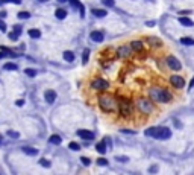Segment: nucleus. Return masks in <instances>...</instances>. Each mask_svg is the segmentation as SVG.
<instances>
[{
    "instance_id": "nucleus-37",
    "label": "nucleus",
    "mask_w": 194,
    "mask_h": 175,
    "mask_svg": "<svg viewBox=\"0 0 194 175\" xmlns=\"http://www.w3.org/2000/svg\"><path fill=\"white\" fill-rule=\"evenodd\" d=\"M6 29H8V28H6V23H5L2 19H0V31H2V32H6Z\"/></svg>"
},
{
    "instance_id": "nucleus-3",
    "label": "nucleus",
    "mask_w": 194,
    "mask_h": 175,
    "mask_svg": "<svg viewBox=\"0 0 194 175\" xmlns=\"http://www.w3.org/2000/svg\"><path fill=\"white\" fill-rule=\"evenodd\" d=\"M144 134L147 137H152L156 140H167L171 137V131L167 126H152V128H147L144 131Z\"/></svg>"
},
{
    "instance_id": "nucleus-22",
    "label": "nucleus",
    "mask_w": 194,
    "mask_h": 175,
    "mask_svg": "<svg viewBox=\"0 0 194 175\" xmlns=\"http://www.w3.org/2000/svg\"><path fill=\"white\" fill-rule=\"evenodd\" d=\"M180 43H182L183 46H192V44H194V40H192L191 37H182V38H180Z\"/></svg>"
},
{
    "instance_id": "nucleus-36",
    "label": "nucleus",
    "mask_w": 194,
    "mask_h": 175,
    "mask_svg": "<svg viewBox=\"0 0 194 175\" xmlns=\"http://www.w3.org/2000/svg\"><path fill=\"white\" fill-rule=\"evenodd\" d=\"M97 164H99V166H106L108 164V160L106 158H99V160H97Z\"/></svg>"
},
{
    "instance_id": "nucleus-35",
    "label": "nucleus",
    "mask_w": 194,
    "mask_h": 175,
    "mask_svg": "<svg viewBox=\"0 0 194 175\" xmlns=\"http://www.w3.org/2000/svg\"><path fill=\"white\" fill-rule=\"evenodd\" d=\"M80 161L83 163V166H89V164H91V160H89L88 157H82V158H80Z\"/></svg>"
},
{
    "instance_id": "nucleus-30",
    "label": "nucleus",
    "mask_w": 194,
    "mask_h": 175,
    "mask_svg": "<svg viewBox=\"0 0 194 175\" xmlns=\"http://www.w3.org/2000/svg\"><path fill=\"white\" fill-rule=\"evenodd\" d=\"M6 136L8 137H12V139H20V133H15V131H8Z\"/></svg>"
},
{
    "instance_id": "nucleus-46",
    "label": "nucleus",
    "mask_w": 194,
    "mask_h": 175,
    "mask_svg": "<svg viewBox=\"0 0 194 175\" xmlns=\"http://www.w3.org/2000/svg\"><path fill=\"white\" fill-rule=\"evenodd\" d=\"M58 2H67V0H58Z\"/></svg>"
},
{
    "instance_id": "nucleus-33",
    "label": "nucleus",
    "mask_w": 194,
    "mask_h": 175,
    "mask_svg": "<svg viewBox=\"0 0 194 175\" xmlns=\"http://www.w3.org/2000/svg\"><path fill=\"white\" fill-rule=\"evenodd\" d=\"M102 3H103V5H106V6H109V8H112V6L115 5L114 0H102Z\"/></svg>"
},
{
    "instance_id": "nucleus-47",
    "label": "nucleus",
    "mask_w": 194,
    "mask_h": 175,
    "mask_svg": "<svg viewBox=\"0 0 194 175\" xmlns=\"http://www.w3.org/2000/svg\"><path fill=\"white\" fill-rule=\"evenodd\" d=\"M38 2H47V0H38Z\"/></svg>"
},
{
    "instance_id": "nucleus-27",
    "label": "nucleus",
    "mask_w": 194,
    "mask_h": 175,
    "mask_svg": "<svg viewBox=\"0 0 194 175\" xmlns=\"http://www.w3.org/2000/svg\"><path fill=\"white\" fill-rule=\"evenodd\" d=\"M68 148H70L71 151H80V145L76 143V142H71V143L68 145Z\"/></svg>"
},
{
    "instance_id": "nucleus-29",
    "label": "nucleus",
    "mask_w": 194,
    "mask_h": 175,
    "mask_svg": "<svg viewBox=\"0 0 194 175\" xmlns=\"http://www.w3.org/2000/svg\"><path fill=\"white\" fill-rule=\"evenodd\" d=\"M24 73H26L27 76H31V78L37 76V70H34V69H26V70H24Z\"/></svg>"
},
{
    "instance_id": "nucleus-9",
    "label": "nucleus",
    "mask_w": 194,
    "mask_h": 175,
    "mask_svg": "<svg viewBox=\"0 0 194 175\" xmlns=\"http://www.w3.org/2000/svg\"><path fill=\"white\" fill-rule=\"evenodd\" d=\"M131 53H132V49H131V46H128V44L120 46V47L117 49L118 58H128V56H131Z\"/></svg>"
},
{
    "instance_id": "nucleus-39",
    "label": "nucleus",
    "mask_w": 194,
    "mask_h": 175,
    "mask_svg": "<svg viewBox=\"0 0 194 175\" xmlns=\"http://www.w3.org/2000/svg\"><path fill=\"white\" fill-rule=\"evenodd\" d=\"M8 2H9V3H15V5H20V3H21V0H6V3H8Z\"/></svg>"
},
{
    "instance_id": "nucleus-44",
    "label": "nucleus",
    "mask_w": 194,
    "mask_h": 175,
    "mask_svg": "<svg viewBox=\"0 0 194 175\" xmlns=\"http://www.w3.org/2000/svg\"><path fill=\"white\" fill-rule=\"evenodd\" d=\"M146 25H147V26H149V28H152V26H155V22H147V23H146Z\"/></svg>"
},
{
    "instance_id": "nucleus-20",
    "label": "nucleus",
    "mask_w": 194,
    "mask_h": 175,
    "mask_svg": "<svg viewBox=\"0 0 194 175\" xmlns=\"http://www.w3.org/2000/svg\"><path fill=\"white\" fill-rule=\"evenodd\" d=\"M95 151L99 152V154H105L106 152V145L103 142H99V143L95 145Z\"/></svg>"
},
{
    "instance_id": "nucleus-31",
    "label": "nucleus",
    "mask_w": 194,
    "mask_h": 175,
    "mask_svg": "<svg viewBox=\"0 0 194 175\" xmlns=\"http://www.w3.org/2000/svg\"><path fill=\"white\" fill-rule=\"evenodd\" d=\"M12 32H14L15 35H18V37H20V35H21V26H18V25H15V26L12 28Z\"/></svg>"
},
{
    "instance_id": "nucleus-19",
    "label": "nucleus",
    "mask_w": 194,
    "mask_h": 175,
    "mask_svg": "<svg viewBox=\"0 0 194 175\" xmlns=\"http://www.w3.org/2000/svg\"><path fill=\"white\" fill-rule=\"evenodd\" d=\"M67 2H70L74 8H79V9H80V15L83 17V6H82V3L79 2V0H67Z\"/></svg>"
},
{
    "instance_id": "nucleus-4",
    "label": "nucleus",
    "mask_w": 194,
    "mask_h": 175,
    "mask_svg": "<svg viewBox=\"0 0 194 175\" xmlns=\"http://www.w3.org/2000/svg\"><path fill=\"white\" fill-rule=\"evenodd\" d=\"M135 107L137 110L144 114V116H150L153 111H155V105H153V101L149 99V98H137L135 99Z\"/></svg>"
},
{
    "instance_id": "nucleus-23",
    "label": "nucleus",
    "mask_w": 194,
    "mask_h": 175,
    "mask_svg": "<svg viewBox=\"0 0 194 175\" xmlns=\"http://www.w3.org/2000/svg\"><path fill=\"white\" fill-rule=\"evenodd\" d=\"M64 59H65V61H68V62H73V61H74V53H73V52H70V50L64 52Z\"/></svg>"
},
{
    "instance_id": "nucleus-38",
    "label": "nucleus",
    "mask_w": 194,
    "mask_h": 175,
    "mask_svg": "<svg viewBox=\"0 0 194 175\" xmlns=\"http://www.w3.org/2000/svg\"><path fill=\"white\" fill-rule=\"evenodd\" d=\"M121 133L123 134H135V131H132V130H121Z\"/></svg>"
},
{
    "instance_id": "nucleus-13",
    "label": "nucleus",
    "mask_w": 194,
    "mask_h": 175,
    "mask_svg": "<svg viewBox=\"0 0 194 175\" xmlns=\"http://www.w3.org/2000/svg\"><path fill=\"white\" fill-rule=\"evenodd\" d=\"M131 49L135 50V52H141V50H143V41H140V40H132V41H131Z\"/></svg>"
},
{
    "instance_id": "nucleus-11",
    "label": "nucleus",
    "mask_w": 194,
    "mask_h": 175,
    "mask_svg": "<svg viewBox=\"0 0 194 175\" xmlns=\"http://www.w3.org/2000/svg\"><path fill=\"white\" fill-rule=\"evenodd\" d=\"M89 37H91V40H92L94 43H102L103 38H105V35H103L102 31H92Z\"/></svg>"
},
{
    "instance_id": "nucleus-15",
    "label": "nucleus",
    "mask_w": 194,
    "mask_h": 175,
    "mask_svg": "<svg viewBox=\"0 0 194 175\" xmlns=\"http://www.w3.org/2000/svg\"><path fill=\"white\" fill-rule=\"evenodd\" d=\"M91 12H92L94 17H99V19H103V17H106V14H108L105 9H97V8L91 9Z\"/></svg>"
},
{
    "instance_id": "nucleus-45",
    "label": "nucleus",
    "mask_w": 194,
    "mask_h": 175,
    "mask_svg": "<svg viewBox=\"0 0 194 175\" xmlns=\"http://www.w3.org/2000/svg\"><path fill=\"white\" fill-rule=\"evenodd\" d=\"M192 87H194V78H192V81L189 82V85H188V89H192Z\"/></svg>"
},
{
    "instance_id": "nucleus-32",
    "label": "nucleus",
    "mask_w": 194,
    "mask_h": 175,
    "mask_svg": "<svg viewBox=\"0 0 194 175\" xmlns=\"http://www.w3.org/2000/svg\"><path fill=\"white\" fill-rule=\"evenodd\" d=\"M38 163H40L41 166H44V167H50V161H49V160H46V158H41Z\"/></svg>"
},
{
    "instance_id": "nucleus-16",
    "label": "nucleus",
    "mask_w": 194,
    "mask_h": 175,
    "mask_svg": "<svg viewBox=\"0 0 194 175\" xmlns=\"http://www.w3.org/2000/svg\"><path fill=\"white\" fill-rule=\"evenodd\" d=\"M179 23L182 25V26H186V28H191L194 23H192V20L191 19H186V17H179Z\"/></svg>"
},
{
    "instance_id": "nucleus-48",
    "label": "nucleus",
    "mask_w": 194,
    "mask_h": 175,
    "mask_svg": "<svg viewBox=\"0 0 194 175\" xmlns=\"http://www.w3.org/2000/svg\"><path fill=\"white\" fill-rule=\"evenodd\" d=\"M0 143H2V136H0Z\"/></svg>"
},
{
    "instance_id": "nucleus-6",
    "label": "nucleus",
    "mask_w": 194,
    "mask_h": 175,
    "mask_svg": "<svg viewBox=\"0 0 194 175\" xmlns=\"http://www.w3.org/2000/svg\"><path fill=\"white\" fill-rule=\"evenodd\" d=\"M89 85H91L92 90H97V92H103V90L109 89V82L106 79H103V78H94Z\"/></svg>"
},
{
    "instance_id": "nucleus-26",
    "label": "nucleus",
    "mask_w": 194,
    "mask_h": 175,
    "mask_svg": "<svg viewBox=\"0 0 194 175\" xmlns=\"http://www.w3.org/2000/svg\"><path fill=\"white\" fill-rule=\"evenodd\" d=\"M88 58H89V50L85 49V50H83V55H82V62L86 64V62H88Z\"/></svg>"
},
{
    "instance_id": "nucleus-42",
    "label": "nucleus",
    "mask_w": 194,
    "mask_h": 175,
    "mask_svg": "<svg viewBox=\"0 0 194 175\" xmlns=\"http://www.w3.org/2000/svg\"><path fill=\"white\" fill-rule=\"evenodd\" d=\"M23 104H24V101H23V99H18V101L15 102V105H18V107H21Z\"/></svg>"
},
{
    "instance_id": "nucleus-25",
    "label": "nucleus",
    "mask_w": 194,
    "mask_h": 175,
    "mask_svg": "<svg viewBox=\"0 0 194 175\" xmlns=\"http://www.w3.org/2000/svg\"><path fill=\"white\" fill-rule=\"evenodd\" d=\"M29 37L31 38H40L41 37V31L40 29H31L29 31Z\"/></svg>"
},
{
    "instance_id": "nucleus-8",
    "label": "nucleus",
    "mask_w": 194,
    "mask_h": 175,
    "mask_svg": "<svg viewBox=\"0 0 194 175\" xmlns=\"http://www.w3.org/2000/svg\"><path fill=\"white\" fill-rule=\"evenodd\" d=\"M167 66H168V69H171V70H180V69H182V64H180V61H179L176 56H168V58H167Z\"/></svg>"
},
{
    "instance_id": "nucleus-18",
    "label": "nucleus",
    "mask_w": 194,
    "mask_h": 175,
    "mask_svg": "<svg viewBox=\"0 0 194 175\" xmlns=\"http://www.w3.org/2000/svg\"><path fill=\"white\" fill-rule=\"evenodd\" d=\"M55 17H58L59 20H64V19L67 17V11L62 9V8H58V9L55 11Z\"/></svg>"
},
{
    "instance_id": "nucleus-34",
    "label": "nucleus",
    "mask_w": 194,
    "mask_h": 175,
    "mask_svg": "<svg viewBox=\"0 0 194 175\" xmlns=\"http://www.w3.org/2000/svg\"><path fill=\"white\" fill-rule=\"evenodd\" d=\"M115 160H117V161H121V163H128V161H129V158H128V157H123V155H117Z\"/></svg>"
},
{
    "instance_id": "nucleus-21",
    "label": "nucleus",
    "mask_w": 194,
    "mask_h": 175,
    "mask_svg": "<svg viewBox=\"0 0 194 175\" xmlns=\"http://www.w3.org/2000/svg\"><path fill=\"white\" fill-rule=\"evenodd\" d=\"M23 152H24L26 155L34 157V155H37V154H38V149H35V148H23Z\"/></svg>"
},
{
    "instance_id": "nucleus-40",
    "label": "nucleus",
    "mask_w": 194,
    "mask_h": 175,
    "mask_svg": "<svg viewBox=\"0 0 194 175\" xmlns=\"http://www.w3.org/2000/svg\"><path fill=\"white\" fill-rule=\"evenodd\" d=\"M5 17H8V12L6 11H0V19H5Z\"/></svg>"
},
{
    "instance_id": "nucleus-24",
    "label": "nucleus",
    "mask_w": 194,
    "mask_h": 175,
    "mask_svg": "<svg viewBox=\"0 0 194 175\" xmlns=\"http://www.w3.org/2000/svg\"><path fill=\"white\" fill-rule=\"evenodd\" d=\"M3 69H5V70L15 72V70H18V66H17V64H14V62H6V64L3 66Z\"/></svg>"
},
{
    "instance_id": "nucleus-41",
    "label": "nucleus",
    "mask_w": 194,
    "mask_h": 175,
    "mask_svg": "<svg viewBox=\"0 0 194 175\" xmlns=\"http://www.w3.org/2000/svg\"><path fill=\"white\" fill-rule=\"evenodd\" d=\"M158 170V166H150L149 167V172H156Z\"/></svg>"
},
{
    "instance_id": "nucleus-7",
    "label": "nucleus",
    "mask_w": 194,
    "mask_h": 175,
    "mask_svg": "<svg viewBox=\"0 0 194 175\" xmlns=\"http://www.w3.org/2000/svg\"><path fill=\"white\" fill-rule=\"evenodd\" d=\"M170 84L174 87V89H183L185 87V79L179 75H173L170 76Z\"/></svg>"
},
{
    "instance_id": "nucleus-17",
    "label": "nucleus",
    "mask_w": 194,
    "mask_h": 175,
    "mask_svg": "<svg viewBox=\"0 0 194 175\" xmlns=\"http://www.w3.org/2000/svg\"><path fill=\"white\" fill-rule=\"evenodd\" d=\"M49 142H50L52 145H61V143H62V139H61V136H58V134H52L50 139H49Z\"/></svg>"
},
{
    "instance_id": "nucleus-43",
    "label": "nucleus",
    "mask_w": 194,
    "mask_h": 175,
    "mask_svg": "<svg viewBox=\"0 0 194 175\" xmlns=\"http://www.w3.org/2000/svg\"><path fill=\"white\" fill-rule=\"evenodd\" d=\"M5 56H8V53H6L5 50H2V52H0V59H2V58H5Z\"/></svg>"
},
{
    "instance_id": "nucleus-2",
    "label": "nucleus",
    "mask_w": 194,
    "mask_h": 175,
    "mask_svg": "<svg viewBox=\"0 0 194 175\" xmlns=\"http://www.w3.org/2000/svg\"><path fill=\"white\" fill-rule=\"evenodd\" d=\"M149 99L158 104H168L173 99V95L162 87H150L149 89Z\"/></svg>"
},
{
    "instance_id": "nucleus-10",
    "label": "nucleus",
    "mask_w": 194,
    "mask_h": 175,
    "mask_svg": "<svg viewBox=\"0 0 194 175\" xmlns=\"http://www.w3.org/2000/svg\"><path fill=\"white\" fill-rule=\"evenodd\" d=\"M77 136H79L80 139L86 140V142H89V140L94 139V134H92L91 131H88V130H77Z\"/></svg>"
},
{
    "instance_id": "nucleus-14",
    "label": "nucleus",
    "mask_w": 194,
    "mask_h": 175,
    "mask_svg": "<svg viewBox=\"0 0 194 175\" xmlns=\"http://www.w3.org/2000/svg\"><path fill=\"white\" fill-rule=\"evenodd\" d=\"M147 43H149L152 47H161V46H162V41H161L159 38H156V37H149V38H147Z\"/></svg>"
},
{
    "instance_id": "nucleus-12",
    "label": "nucleus",
    "mask_w": 194,
    "mask_h": 175,
    "mask_svg": "<svg viewBox=\"0 0 194 175\" xmlns=\"http://www.w3.org/2000/svg\"><path fill=\"white\" fill-rule=\"evenodd\" d=\"M44 98H46V102L47 104H53L56 101V92L55 90H46Z\"/></svg>"
},
{
    "instance_id": "nucleus-28",
    "label": "nucleus",
    "mask_w": 194,
    "mask_h": 175,
    "mask_svg": "<svg viewBox=\"0 0 194 175\" xmlns=\"http://www.w3.org/2000/svg\"><path fill=\"white\" fill-rule=\"evenodd\" d=\"M18 19H23V20H26V19H29L31 17V14L27 12V11H21V12H18V15H17Z\"/></svg>"
},
{
    "instance_id": "nucleus-5",
    "label": "nucleus",
    "mask_w": 194,
    "mask_h": 175,
    "mask_svg": "<svg viewBox=\"0 0 194 175\" xmlns=\"http://www.w3.org/2000/svg\"><path fill=\"white\" fill-rule=\"evenodd\" d=\"M118 113L123 119H129L132 117V113H134V105L129 99L126 98H120L118 99Z\"/></svg>"
},
{
    "instance_id": "nucleus-1",
    "label": "nucleus",
    "mask_w": 194,
    "mask_h": 175,
    "mask_svg": "<svg viewBox=\"0 0 194 175\" xmlns=\"http://www.w3.org/2000/svg\"><path fill=\"white\" fill-rule=\"evenodd\" d=\"M97 102H99L100 110L105 113H115L118 110V99L111 93H106V92L100 93L99 98H97Z\"/></svg>"
}]
</instances>
